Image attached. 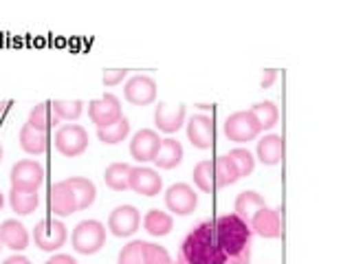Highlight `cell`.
Returning <instances> with one entry per match:
<instances>
[{"instance_id":"cell-1","label":"cell","mask_w":352,"mask_h":264,"mask_svg":"<svg viewBox=\"0 0 352 264\" xmlns=\"http://www.w3.org/2000/svg\"><path fill=\"white\" fill-rule=\"evenodd\" d=\"M251 227L236 214L218 216L194 227L183 240L179 264H249Z\"/></svg>"},{"instance_id":"cell-2","label":"cell","mask_w":352,"mask_h":264,"mask_svg":"<svg viewBox=\"0 0 352 264\" xmlns=\"http://www.w3.org/2000/svg\"><path fill=\"white\" fill-rule=\"evenodd\" d=\"M73 249L82 256H93L106 242V227L99 220H82L80 225L73 229Z\"/></svg>"},{"instance_id":"cell-3","label":"cell","mask_w":352,"mask_h":264,"mask_svg":"<svg viewBox=\"0 0 352 264\" xmlns=\"http://www.w3.org/2000/svg\"><path fill=\"white\" fill-rule=\"evenodd\" d=\"M11 190H22V192H38L44 183V168L38 161H18L11 168Z\"/></svg>"},{"instance_id":"cell-4","label":"cell","mask_w":352,"mask_h":264,"mask_svg":"<svg viewBox=\"0 0 352 264\" xmlns=\"http://www.w3.org/2000/svg\"><path fill=\"white\" fill-rule=\"evenodd\" d=\"M66 238H69L66 236V227L60 220L44 218L33 227V242L42 251H58L60 247H64Z\"/></svg>"},{"instance_id":"cell-5","label":"cell","mask_w":352,"mask_h":264,"mask_svg":"<svg viewBox=\"0 0 352 264\" xmlns=\"http://www.w3.org/2000/svg\"><path fill=\"white\" fill-rule=\"evenodd\" d=\"M55 148L64 157H80L88 148V132L77 124H66L55 132Z\"/></svg>"},{"instance_id":"cell-6","label":"cell","mask_w":352,"mask_h":264,"mask_svg":"<svg viewBox=\"0 0 352 264\" xmlns=\"http://www.w3.org/2000/svg\"><path fill=\"white\" fill-rule=\"evenodd\" d=\"M225 135L229 141H236V143L253 141L260 135V126L249 110H240V113L229 115V119L225 121Z\"/></svg>"},{"instance_id":"cell-7","label":"cell","mask_w":352,"mask_h":264,"mask_svg":"<svg viewBox=\"0 0 352 264\" xmlns=\"http://www.w3.org/2000/svg\"><path fill=\"white\" fill-rule=\"evenodd\" d=\"M141 225V214L137 207L132 205H119L110 212L108 218V229L110 234L117 236V238H128L132 236Z\"/></svg>"},{"instance_id":"cell-8","label":"cell","mask_w":352,"mask_h":264,"mask_svg":"<svg viewBox=\"0 0 352 264\" xmlns=\"http://www.w3.org/2000/svg\"><path fill=\"white\" fill-rule=\"evenodd\" d=\"M88 117L97 128H106L119 121L124 113H121L119 99L113 93H106L102 99H95V102L88 104Z\"/></svg>"},{"instance_id":"cell-9","label":"cell","mask_w":352,"mask_h":264,"mask_svg":"<svg viewBox=\"0 0 352 264\" xmlns=\"http://www.w3.org/2000/svg\"><path fill=\"white\" fill-rule=\"evenodd\" d=\"M165 205L172 214L176 216H187L192 214L198 205V196L187 183H176L165 192Z\"/></svg>"},{"instance_id":"cell-10","label":"cell","mask_w":352,"mask_h":264,"mask_svg":"<svg viewBox=\"0 0 352 264\" xmlns=\"http://www.w3.org/2000/svg\"><path fill=\"white\" fill-rule=\"evenodd\" d=\"M124 95L132 106H148L157 99V82L150 75H135L128 80Z\"/></svg>"},{"instance_id":"cell-11","label":"cell","mask_w":352,"mask_h":264,"mask_svg":"<svg viewBox=\"0 0 352 264\" xmlns=\"http://www.w3.org/2000/svg\"><path fill=\"white\" fill-rule=\"evenodd\" d=\"M249 227L253 234H258L262 238H280L282 236V218L280 209L262 207L258 209L253 218L249 220Z\"/></svg>"},{"instance_id":"cell-12","label":"cell","mask_w":352,"mask_h":264,"mask_svg":"<svg viewBox=\"0 0 352 264\" xmlns=\"http://www.w3.org/2000/svg\"><path fill=\"white\" fill-rule=\"evenodd\" d=\"M187 137H190L194 148L209 150L216 141V128H214V119L205 117V115H194L187 121Z\"/></svg>"},{"instance_id":"cell-13","label":"cell","mask_w":352,"mask_h":264,"mask_svg":"<svg viewBox=\"0 0 352 264\" xmlns=\"http://www.w3.org/2000/svg\"><path fill=\"white\" fill-rule=\"evenodd\" d=\"M161 148V139L154 130H139L130 141V154L141 163H148L157 157V152Z\"/></svg>"},{"instance_id":"cell-14","label":"cell","mask_w":352,"mask_h":264,"mask_svg":"<svg viewBox=\"0 0 352 264\" xmlns=\"http://www.w3.org/2000/svg\"><path fill=\"white\" fill-rule=\"evenodd\" d=\"M163 181L157 170L152 168H132L130 170V190L141 196H157Z\"/></svg>"},{"instance_id":"cell-15","label":"cell","mask_w":352,"mask_h":264,"mask_svg":"<svg viewBox=\"0 0 352 264\" xmlns=\"http://www.w3.org/2000/svg\"><path fill=\"white\" fill-rule=\"evenodd\" d=\"M185 121V106L183 104H165L159 102L154 110V124L163 132H176Z\"/></svg>"},{"instance_id":"cell-16","label":"cell","mask_w":352,"mask_h":264,"mask_svg":"<svg viewBox=\"0 0 352 264\" xmlns=\"http://www.w3.org/2000/svg\"><path fill=\"white\" fill-rule=\"evenodd\" d=\"M49 212H53L55 216H71L77 212V203L75 196L69 187L64 185V181L53 183L49 190Z\"/></svg>"},{"instance_id":"cell-17","label":"cell","mask_w":352,"mask_h":264,"mask_svg":"<svg viewBox=\"0 0 352 264\" xmlns=\"http://www.w3.org/2000/svg\"><path fill=\"white\" fill-rule=\"evenodd\" d=\"M0 245H5L14 251H22L29 247V231L18 220L9 218L0 225Z\"/></svg>"},{"instance_id":"cell-18","label":"cell","mask_w":352,"mask_h":264,"mask_svg":"<svg viewBox=\"0 0 352 264\" xmlns=\"http://www.w3.org/2000/svg\"><path fill=\"white\" fill-rule=\"evenodd\" d=\"M64 185L69 187L75 196V203H77V212L80 209H88L93 203H95V196H97V190H95V183L84 179V176H73V179H66Z\"/></svg>"},{"instance_id":"cell-19","label":"cell","mask_w":352,"mask_h":264,"mask_svg":"<svg viewBox=\"0 0 352 264\" xmlns=\"http://www.w3.org/2000/svg\"><path fill=\"white\" fill-rule=\"evenodd\" d=\"M157 163V168L161 170H172L183 161V146L176 139H161V148L157 152V157L152 159Z\"/></svg>"},{"instance_id":"cell-20","label":"cell","mask_w":352,"mask_h":264,"mask_svg":"<svg viewBox=\"0 0 352 264\" xmlns=\"http://www.w3.org/2000/svg\"><path fill=\"white\" fill-rule=\"evenodd\" d=\"M284 157V139L280 135H267L258 141V159L264 165H275Z\"/></svg>"},{"instance_id":"cell-21","label":"cell","mask_w":352,"mask_h":264,"mask_svg":"<svg viewBox=\"0 0 352 264\" xmlns=\"http://www.w3.org/2000/svg\"><path fill=\"white\" fill-rule=\"evenodd\" d=\"M20 148L27 154H44L49 148L47 132H40L36 128H31L29 124H25L20 130Z\"/></svg>"},{"instance_id":"cell-22","label":"cell","mask_w":352,"mask_h":264,"mask_svg":"<svg viewBox=\"0 0 352 264\" xmlns=\"http://www.w3.org/2000/svg\"><path fill=\"white\" fill-rule=\"evenodd\" d=\"M130 170L128 163H110L104 172V183L115 192H126L130 187Z\"/></svg>"},{"instance_id":"cell-23","label":"cell","mask_w":352,"mask_h":264,"mask_svg":"<svg viewBox=\"0 0 352 264\" xmlns=\"http://www.w3.org/2000/svg\"><path fill=\"white\" fill-rule=\"evenodd\" d=\"M262 207H267V203H264V198L258 192L247 190V192L238 194V198H236V216H240L247 225H249V220L253 218V214H256L258 209H262Z\"/></svg>"},{"instance_id":"cell-24","label":"cell","mask_w":352,"mask_h":264,"mask_svg":"<svg viewBox=\"0 0 352 264\" xmlns=\"http://www.w3.org/2000/svg\"><path fill=\"white\" fill-rule=\"evenodd\" d=\"M143 227H146V231L150 236H168L172 227H174V220L170 214L161 212V209H150V212L146 214V218H143Z\"/></svg>"},{"instance_id":"cell-25","label":"cell","mask_w":352,"mask_h":264,"mask_svg":"<svg viewBox=\"0 0 352 264\" xmlns=\"http://www.w3.org/2000/svg\"><path fill=\"white\" fill-rule=\"evenodd\" d=\"M58 121H60V119L55 117L53 108H51V102H44V104H38V106H33V108H31L27 124H29L31 128L40 130V132H49L55 124H58Z\"/></svg>"},{"instance_id":"cell-26","label":"cell","mask_w":352,"mask_h":264,"mask_svg":"<svg viewBox=\"0 0 352 264\" xmlns=\"http://www.w3.org/2000/svg\"><path fill=\"white\" fill-rule=\"evenodd\" d=\"M238 179H240V174L236 170L234 161L229 159V154L216 157V161H214V183H216V187H229V185H234Z\"/></svg>"},{"instance_id":"cell-27","label":"cell","mask_w":352,"mask_h":264,"mask_svg":"<svg viewBox=\"0 0 352 264\" xmlns=\"http://www.w3.org/2000/svg\"><path fill=\"white\" fill-rule=\"evenodd\" d=\"M249 113L253 115V119L258 121L260 130H271L275 124H278L280 113H278V106L273 102H258L249 108Z\"/></svg>"},{"instance_id":"cell-28","label":"cell","mask_w":352,"mask_h":264,"mask_svg":"<svg viewBox=\"0 0 352 264\" xmlns=\"http://www.w3.org/2000/svg\"><path fill=\"white\" fill-rule=\"evenodd\" d=\"M130 132V121L128 117H121L119 121H115L113 126L106 128H97V137L102 143H108V146H115V143H121Z\"/></svg>"},{"instance_id":"cell-29","label":"cell","mask_w":352,"mask_h":264,"mask_svg":"<svg viewBox=\"0 0 352 264\" xmlns=\"http://www.w3.org/2000/svg\"><path fill=\"white\" fill-rule=\"evenodd\" d=\"M11 209L20 216H29L31 212H36L38 207V192H22V190H11L9 194Z\"/></svg>"},{"instance_id":"cell-30","label":"cell","mask_w":352,"mask_h":264,"mask_svg":"<svg viewBox=\"0 0 352 264\" xmlns=\"http://www.w3.org/2000/svg\"><path fill=\"white\" fill-rule=\"evenodd\" d=\"M51 108L60 121H75L82 117L84 104L80 99H55V102H51Z\"/></svg>"},{"instance_id":"cell-31","label":"cell","mask_w":352,"mask_h":264,"mask_svg":"<svg viewBox=\"0 0 352 264\" xmlns=\"http://www.w3.org/2000/svg\"><path fill=\"white\" fill-rule=\"evenodd\" d=\"M194 183L201 192H212L216 190V183H214V163L212 161H201L196 163L194 168Z\"/></svg>"},{"instance_id":"cell-32","label":"cell","mask_w":352,"mask_h":264,"mask_svg":"<svg viewBox=\"0 0 352 264\" xmlns=\"http://www.w3.org/2000/svg\"><path fill=\"white\" fill-rule=\"evenodd\" d=\"M229 159L234 161L236 165V170L240 174V179L242 176H249L253 172V168H256V159H253V154L245 148H236V150H231L229 152Z\"/></svg>"},{"instance_id":"cell-33","label":"cell","mask_w":352,"mask_h":264,"mask_svg":"<svg viewBox=\"0 0 352 264\" xmlns=\"http://www.w3.org/2000/svg\"><path fill=\"white\" fill-rule=\"evenodd\" d=\"M143 264H174V262L165 247L143 242Z\"/></svg>"},{"instance_id":"cell-34","label":"cell","mask_w":352,"mask_h":264,"mask_svg":"<svg viewBox=\"0 0 352 264\" xmlns=\"http://www.w3.org/2000/svg\"><path fill=\"white\" fill-rule=\"evenodd\" d=\"M119 264H143V240H132L121 249Z\"/></svg>"},{"instance_id":"cell-35","label":"cell","mask_w":352,"mask_h":264,"mask_svg":"<svg viewBox=\"0 0 352 264\" xmlns=\"http://www.w3.org/2000/svg\"><path fill=\"white\" fill-rule=\"evenodd\" d=\"M126 75H128L126 69H106L102 75V82H104V86L110 88V86H117L119 82H124Z\"/></svg>"},{"instance_id":"cell-36","label":"cell","mask_w":352,"mask_h":264,"mask_svg":"<svg viewBox=\"0 0 352 264\" xmlns=\"http://www.w3.org/2000/svg\"><path fill=\"white\" fill-rule=\"evenodd\" d=\"M275 77H278V71H275V69H267V71H264L262 80H260L262 88H269V86L275 82Z\"/></svg>"},{"instance_id":"cell-37","label":"cell","mask_w":352,"mask_h":264,"mask_svg":"<svg viewBox=\"0 0 352 264\" xmlns=\"http://www.w3.org/2000/svg\"><path fill=\"white\" fill-rule=\"evenodd\" d=\"M51 262H53V264H77V262H75V258L66 256V253H58V256H53V258H51Z\"/></svg>"},{"instance_id":"cell-38","label":"cell","mask_w":352,"mask_h":264,"mask_svg":"<svg viewBox=\"0 0 352 264\" xmlns=\"http://www.w3.org/2000/svg\"><path fill=\"white\" fill-rule=\"evenodd\" d=\"M3 264H31V262H29V258H25V256H11V258H7Z\"/></svg>"},{"instance_id":"cell-39","label":"cell","mask_w":352,"mask_h":264,"mask_svg":"<svg viewBox=\"0 0 352 264\" xmlns=\"http://www.w3.org/2000/svg\"><path fill=\"white\" fill-rule=\"evenodd\" d=\"M7 106H9V102H0V113H3V110H5Z\"/></svg>"},{"instance_id":"cell-40","label":"cell","mask_w":352,"mask_h":264,"mask_svg":"<svg viewBox=\"0 0 352 264\" xmlns=\"http://www.w3.org/2000/svg\"><path fill=\"white\" fill-rule=\"evenodd\" d=\"M3 205H5V196L0 194V209H3Z\"/></svg>"},{"instance_id":"cell-41","label":"cell","mask_w":352,"mask_h":264,"mask_svg":"<svg viewBox=\"0 0 352 264\" xmlns=\"http://www.w3.org/2000/svg\"><path fill=\"white\" fill-rule=\"evenodd\" d=\"M3 154H5V152H3V146H0V161H3Z\"/></svg>"},{"instance_id":"cell-42","label":"cell","mask_w":352,"mask_h":264,"mask_svg":"<svg viewBox=\"0 0 352 264\" xmlns=\"http://www.w3.org/2000/svg\"><path fill=\"white\" fill-rule=\"evenodd\" d=\"M44 264H53V262H51V260H47V262H44Z\"/></svg>"},{"instance_id":"cell-43","label":"cell","mask_w":352,"mask_h":264,"mask_svg":"<svg viewBox=\"0 0 352 264\" xmlns=\"http://www.w3.org/2000/svg\"><path fill=\"white\" fill-rule=\"evenodd\" d=\"M176 264H179V262H176Z\"/></svg>"}]
</instances>
